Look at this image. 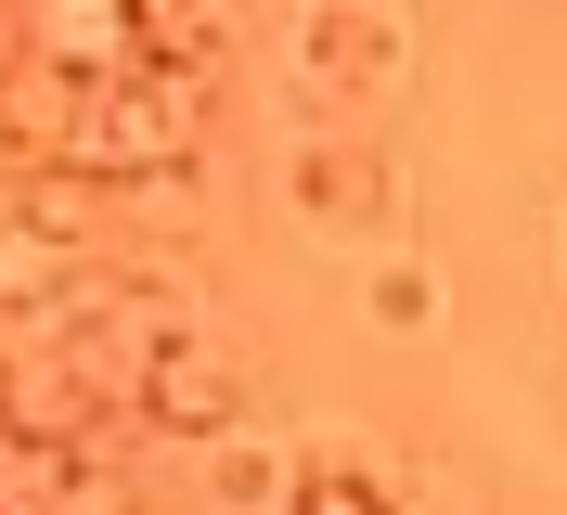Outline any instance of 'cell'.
<instances>
[{
  "instance_id": "cell-1",
  "label": "cell",
  "mask_w": 567,
  "mask_h": 515,
  "mask_svg": "<svg viewBox=\"0 0 567 515\" xmlns=\"http://www.w3.org/2000/svg\"><path fill=\"white\" fill-rule=\"evenodd\" d=\"M194 142H207V65L91 78V142H78L91 181H168V168H194Z\"/></svg>"
},
{
  "instance_id": "cell-2",
  "label": "cell",
  "mask_w": 567,
  "mask_h": 515,
  "mask_svg": "<svg viewBox=\"0 0 567 515\" xmlns=\"http://www.w3.org/2000/svg\"><path fill=\"white\" fill-rule=\"evenodd\" d=\"M130 412L155 425V439H233V412H246V361L181 322V336L142 361V400H130Z\"/></svg>"
},
{
  "instance_id": "cell-3",
  "label": "cell",
  "mask_w": 567,
  "mask_h": 515,
  "mask_svg": "<svg viewBox=\"0 0 567 515\" xmlns=\"http://www.w3.org/2000/svg\"><path fill=\"white\" fill-rule=\"evenodd\" d=\"M78 142H91V78L52 65V52H13L0 65V155L13 168H78Z\"/></svg>"
},
{
  "instance_id": "cell-4",
  "label": "cell",
  "mask_w": 567,
  "mask_h": 515,
  "mask_svg": "<svg viewBox=\"0 0 567 515\" xmlns=\"http://www.w3.org/2000/svg\"><path fill=\"white\" fill-rule=\"evenodd\" d=\"M116 412H130V400L91 374V348H78V336H52L39 361H13V425H39V439H104Z\"/></svg>"
},
{
  "instance_id": "cell-5",
  "label": "cell",
  "mask_w": 567,
  "mask_h": 515,
  "mask_svg": "<svg viewBox=\"0 0 567 515\" xmlns=\"http://www.w3.org/2000/svg\"><path fill=\"white\" fill-rule=\"evenodd\" d=\"M27 52H52L78 78H116V65H142V27H130V0H27Z\"/></svg>"
},
{
  "instance_id": "cell-6",
  "label": "cell",
  "mask_w": 567,
  "mask_h": 515,
  "mask_svg": "<svg viewBox=\"0 0 567 515\" xmlns=\"http://www.w3.org/2000/svg\"><path fill=\"white\" fill-rule=\"evenodd\" d=\"M284 194L310 206V219H388V168H374L361 142H310V155L284 168Z\"/></svg>"
},
{
  "instance_id": "cell-7",
  "label": "cell",
  "mask_w": 567,
  "mask_h": 515,
  "mask_svg": "<svg viewBox=\"0 0 567 515\" xmlns=\"http://www.w3.org/2000/svg\"><path fill=\"white\" fill-rule=\"evenodd\" d=\"M65 297H78V245H52L39 219H0V309L65 322Z\"/></svg>"
},
{
  "instance_id": "cell-8",
  "label": "cell",
  "mask_w": 567,
  "mask_h": 515,
  "mask_svg": "<svg viewBox=\"0 0 567 515\" xmlns=\"http://www.w3.org/2000/svg\"><path fill=\"white\" fill-rule=\"evenodd\" d=\"M78 451H91V439H39V425H13V412H0V515H52Z\"/></svg>"
},
{
  "instance_id": "cell-9",
  "label": "cell",
  "mask_w": 567,
  "mask_h": 515,
  "mask_svg": "<svg viewBox=\"0 0 567 515\" xmlns=\"http://www.w3.org/2000/svg\"><path fill=\"white\" fill-rule=\"evenodd\" d=\"M104 206H116V181H91V168H27V181H13V219H39L52 245H91Z\"/></svg>"
},
{
  "instance_id": "cell-10",
  "label": "cell",
  "mask_w": 567,
  "mask_h": 515,
  "mask_svg": "<svg viewBox=\"0 0 567 515\" xmlns=\"http://www.w3.org/2000/svg\"><path fill=\"white\" fill-rule=\"evenodd\" d=\"M130 27H142V65H207L219 0H130Z\"/></svg>"
},
{
  "instance_id": "cell-11",
  "label": "cell",
  "mask_w": 567,
  "mask_h": 515,
  "mask_svg": "<svg viewBox=\"0 0 567 515\" xmlns=\"http://www.w3.org/2000/svg\"><path fill=\"white\" fill-rule=\"evenodd\" d=\"M284 515H400L374 477H349V464H297L284 477Z\"/></svg>"
},
{
  "instance_id": "cell-12",
  "label": "cell",
  "mask_w": 567,
  "mask_h": 515,
  "mask_svg": "<svg viewBox=\"0 0 567 515\" xmlns=\"http://www.w3.org/2000/svg\"><path fill=\"white\" fill-rule=\"evenodd\" d=\"M52 515H142V490H130V464H104V439H91L65 464V503H52Z\"/></svg>"
},
{
  "instance_id": "cell-13",
  "label": "cell",
  "mask_w": 567,
  "mask_h": 515,
  "mask_svg": "<svg viewBox=\"0 0 567 515\" xmlns=\"http://www.w3.org/2000/svg\"><path fill=\"white\" fill-rule=\"evenodd\" d=\"M374 322H388V336H425V322H439V284H425L413 258H388V271H374Z\"/></svg>"
},
{
  "instance_id": "cell-14",
  "label": "cell",
  "mask_w": 567,
  "mask_h": 515,
  "mask_svg": "<svg viewBox=\"0 0 567 515\" xmlns=\"http://www.w3.org/2000/svg\"><path fill=\"white\" fill-rule=\"evenodd\" d=\"M271 490H284V477L258 464V451H219V503H271Z\"/></svg>"
},
{
  "instance_id": "cell-15",
  "label": "cell",
  "mask_w": 567,
  "mask_h": 515,
  "mask_svg": "<svg viewBox=\"0 0 567 515\" xmlns=\"http://www.w3.org/2000/svg\"><path fill=\"white\" fill-rule=\"evenodd\" d=\"M0 412H13V361H0Z\"/></svg>"
}]
</instances>
